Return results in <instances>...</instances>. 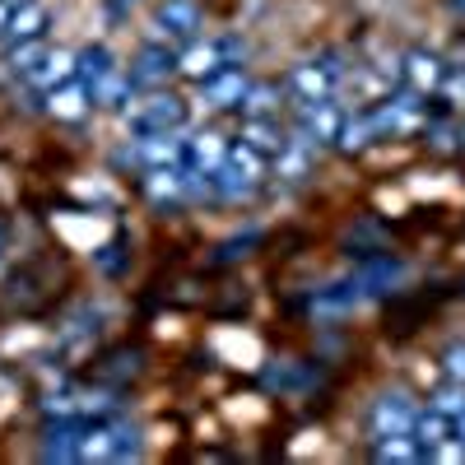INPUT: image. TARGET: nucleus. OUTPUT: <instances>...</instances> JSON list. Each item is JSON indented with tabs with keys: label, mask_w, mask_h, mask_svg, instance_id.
Listing matches in <instances>:
<instances>
[{
	"label": "nucleus",
	"mask_w": 465,
	"mask_h": 465,
	"mask_svg": "<svg viewBox=\"0 0 465 465\" xmlns=\"http://www.w3.org/2000/svg\"><path fill=\"white\" fill-rule=\"evenodd\" d=\"M261 173H265L261 153L252 144H238V149H228L223 163L210 173V191L219 201H247L252 191L261 186Z\"/></svg>",
	"instance_id": "obj_1"
},
{
	"label": "nucleus",
	"mask_w": 465,
	"mask_h": 465,
	"mask_svg": "<svg viewBox=\"0 0 465 465\" xmlns=\"http://www.w3.org/2000/svg\"><path fill=\"white\" fill-rule=\"evenodd\" d=\"M140 456V433L131 429L126 419H84V433H80V460H131Z\"/></svg>",
	"instance_id": "obj_2"
},
{
	"label": "nucleus",
	"mask_w": 465,
	"mask_h": 465,
	"mask_svg": "<svg viewBox=\"0 0 465 465\" xmlns=\"http://www.w3.org/2000/svg\"><path fill=\"white\" fill-rule=\"evenodd\" d=\"M344 84V65L335 56H307L293 65L289 74V94L298 103H322V98H335Z\"/></svg>",
	"instance_id": "obj_3"
},
{
	"label": "nucleus",
	"mask_w": 465,
	"mask_h": 465,
	"mask_svg": "<svg viewBox=\"0 0 465 465\" xmlns=\"http://www.w3.org/2000/svg\"><path fill=\"white\" fill-rule=\"evenodd\" d=\"M186 122V103L177 94H149L140 98L131 112H126V131L140 140V135H163V131H182Z\"/></svg>",
	"instance_id": "obj_4"
},
{
	"label": "nucleus",
	"mask_w": 465,
	"mask_h": 465,
	"mask_svg": "<svg viewBox=\"0 0 465 465\" xmlns=\"http://www.w3.org/2000/svg\"><path fill=\"white\" fill-rule=\"evenodd\" d=\"M196 28H201L196 0H163V5L153 10V33H159V43H191Z\"/></svg>",
	"instance_id": "obj_5"
},
{
	"label": "nucleus",
	"mask_w": 465,
	"mask_h": 465,
	"mask_svg": "<svg viewBox=\"0 0 465 465\" xmlns=\"http://www.w3.org/2000/svg\"><path fill=\"white\" fill-rule=\"evenodd\" d=\"M340 131H344V112L322 98V103H302V116H298V140L307 144H340Z\"/></svg>",
	"instance_id": "obj_6"
},
{
	"label": "nucleus",
	"mask_w": 465,
	"mask_h": 465,
	"mask_svg": "<svg viewBox=\"0 0 465 465\" xmlns=\"http://www.w3.org/2000/svg\"><path fill=\"white\" fill-rule=\"evenodd\" d=\"M414 423H419V405H414L405 391H386V396L372 405V433H377V438L414 433Z\"/></svg>",
	"instance_id": "obj_7"
},
{
	"label": "nucleus",
	"mask_w": 465,
	"mask_h": 465,
	"mask_svg": "<svg viewBox=\"0 0 465 465\" xmlns=\"http://www.w3.org/2000/svg\"><path fill=\"white\" fill-rule=\"evenodd\" d=\"M131 159H135L144 173H153V168H182V159H186V140H182L177 131H163V135H140V140H135V149H131Z\"/></svg>",
	"instance_id": "obj_8"
},
{
	"label": "nucleus",
	"mask_w": 465,
	"mask_h": 465,
	"mask_svg": "<svg viewBox=\"0 0 465 465\" xmlns=\"http://www.w3.org/2000/svg\"><path fill=\"white\" fill-rule=\"evenodd\" d=\"M242 94H247V74L238 65H219L214 74H205V80H201V103L214 107V112L242 107Z\"/></svg>",
	"instance_id": "obj_9"
},
{
	"label": "nucleus",
	"mask_w": 465,
	"mask_h": 465,
	"mask_svg": "<svg viewBox=\"0 0 465 465\" xmlns=\"http://www.w3.org/2000/svg\"><path fill=\"white\" fill-rule=\"evenodd\" d=\"M173 70H177V52L168 43H149V47H140V56L131 61L126 74H131L135 89H153V84H163Z\"/></svg>",
	"instance_id": "obj_10"
},
{
	"label": "nucleus",
	"mask_w": 465,
	"mask_h": 465,
	"mask_svg": "<svg viewBox=\"0 0 465 465\" xmlns=\"http://www.w3.org/2000/svg\"><path fill=\"white\" fill-rule=\"evenodd\" d=\"M414 98H419V94H410V98H386L377 112H368L372 135H405V131H414V126L423 122V107H419Z\"/></svg>",
	"instance_id": "obj_11"
},
{
	"label": "nucleus",
	"mask_w": 465,
	"mask_h": 465,
	"mask_svg": "<svg viewBox=\"0 0 465 465\" xmlns=\"http://www.w3.org/2000/svg\"><path fill=\"white\" fill-rule=\"evenodd\" d=\"M401 74H405L410 94H433V89H442V80H447V70H442V61H438L433 52H410V56L401 61Z\"/></svg>",
	"instance_id": "obj_12"
},
{
	"label": "nucleus",
	"mask_w": 465,
	"mask_h": 465,
	"mask_svg": "<svg viewBox=\"0 0 465 465\" xmlns=\"http://www.w3.org/2000/svg\"><path fill=\"white\" fill-rule=\"evenodd\" d=\"M47 107H52L56 122H80V116L94 107V89H89L84 80H65V84H56V89H52Z\"/></svg>",
	"instance_id": "obj_13"
},
{
	"label": "nucleus",
	"mask_w": 465,
	"mask_h": 465,
	"mask_svg": "<svg viewBox=\"0 0 465 465\" xmlns=\"http://www.w3.org/2000/svg\"><path fill=\"white\" fill-rule=\"evenodd\" d=\"M223 153H228L223 135H214V131H201L196 140H186V159H182V168H191V173L210 177V173L223 163Z\"/></svg>",
	"instance_id": "obj_14"
},
{
	"label": "nucleus",
	"mask_w": 465,
	"mask_h": 465,
	"mask_svg": "<svg viewBox=\"0 0 465 465\" xmlns=\"http://www.w3.org/2000/svg\"><path fill=\"white\" fill-rule=\"evenodd\" d=\"M144 196L153 205H173L182 196H191V182H186V168H153L144 177Z\"/></svg>",
	"instance_id": "obj_15"
},
{
	"label": "nucleus",
	"mask_w": 465,
	"mask_h": 465,
	"mask_svg": "<svg viewBox=\"0 0 465 465\" xmlns=\"http://www.w3.org/2000/svg\"><path fill=\"white\" fill-rule=\"evenodd\" d=\"M112 70H116V61H112L107 43H89L84 52H74V80H84L89 89H98Z\"/></svg>",
	"instance_id": "obj_16"
},
{
	"label": "nucleus",
	"mask_w": 465,
	"mask_h": 465,
	"mask_svg": "<svg viewBox=\"0 0 465 465\" xmlns=\"http://www.w3.org/2000/svg\"><path fill=\"white\" fill-rule=\"evenodd\" d=\"M47 28V5H37V0H19L15 15H10V28L5 37L19 47V43H37V33Z\"/></svg>",
	"instance_id": "obj_17"
},
{
	"label": "nucleus",
	"mask_w": 465,
	"mask_h": 465,
	"mask_svg": "<svg viewBox=\"0 0 465 465\" xmlns=\"http://www.w3.org/2000/svg\"><path fill=\"white\" fill-rule=\"evenodd\" d=\"M242 144H252L261 159H280L284 153V135H280V126L270 122V116H247V126H242Z\"/></svg>",
	"instance_id": "obj_18"
},
{
	"label": "nucleus",
	"mask_w": 465,
	"mask_h": 465,
	"mask_svg": "<svg viewBox=\"0 0 465 465\" xmlns=\"http://www.w3.org/2000/svg\"><path fill=\"white\" fill-rule=\"evenodd\" d=\"M219 65H223L219 37H214V43H191L186 52H177V70L191 74V80H205V74H214Z\"/></svg>",
	"instance_id": "obj_19"
},
{
	"label": "nucleus",
	"mask_w": 465,
	"mask_h": 465,
	"mask_svg": "<svg viewBox=\"0 0 465 465\" xmlns=\"http://www.w3.org/2000/svg\"><path fill=\"white\" fill-rule=\"evenodd\" d=\"M414 438L433 451V447H442L447 438H456V419H447V414H442V410H433V405H429V410H419Z\"/></svg>",
	"instance_id": "obj_20"
},
{
	"label": "nucleus",
	"mask_w": 465,
	"mask_h": 465,
	"mask_svg": "<svg viewBox=\"0 0 465 465\" xmlns=\"http://www.w3.org/2000/svg\"><path fill=\"white\" fill-rule=\"evenodd\" d=\"M65 80H74V52H47V61L37 65V74H33V84L37 89H56V84H65Z\"/></svg>",
	"instance_id": "obj_21"
},
{
	"label": "nucleus",
	"mask_w": 465,
	"mask_h": 465,
	"mask_svg": "<svg viewBox=\"0 0 465 465\" xmlns=\"http://www.w3.org/2000/svg\"><path fill=\"white\" fill-rule=\"evenodd\" d=\"M377 460H429V447H423L414 433H401V438H377Z\"/></svg>",
	"instance_id": "obj_22"
},
{
	"label": "nucleus",
	"mask_w": 465,
	"mask_h": 465,
	"mask_svg": "<svg viewBox=\"0 0 465 465\" xmlns=\"http://www.w3.org/2000/svg\"><path fill=\"white\" fill-rule=\"evenodd\" d=\"M131 94H135L131 74H126V70H112L107 80H103V84L94 89V103H103V107H122V103H126Z\"/></svg>",
	"instance_id": "obj_23"
},
{
	"label": "nucleus",
	"mask_w": 465,
	"mask_h": 465,
	"mask_svg": "<svg viewBox=\"0 0 465 465\" xmlns=\"http://www.w3.org/2000/svg\"><path fill=\"white\" fill-rule=\"evenodd\" d=\"M242 112H247V116H275V112H280V89H275V84H247Z\"/></svg>",
	"instance_id": "obj_24"
},
{
	"label": "nucleus",
	"mask_w": 465,
	"mask_h": 465,
	"mask_svg": "<svg viewBox=\"0 0 465 465\" xmlns=\"http://www.w3.org/2000/svg\"><path fill=\"white\" fill-rule=\"evenodd\" d=\"M307 153H312V144H307V140H289L275 163H280L284 177H302V173H307Z\"/></svg>",
	"instance_id": "obj_25"
},
{
	"label": "nucleus",
	"mask_w": 465,
	"mask_h": 465,
	"mask_svg": "<svg viewBox=\"0 0 465 465\" xmlns=\"http://www.w3.org/2000/svg\"><path fill=\"white\" fill-rule=\"evenodd\" d=\"M47 52L52 47H43V43H19V52H15V74H24V80H33V74H37V65H43L47 61Z\"/></svg>",
	"instance_id": "obj_26"
},
{
	"label": "nucleus",
	"mask_w": 465,
	"mask_h": 465,
	"mask_svg": "<svg viewBox=\"0 0 465 465\" xmlns=\"http://www.w3.org/2000/svg\"><path fill=\"white\" fill-rule=\"evenodd\" d=\"M433 410H442L447 419H460V414H465V381L442 386V391L433 396Z\"/></svg>",
	"instance_id": "obj_27"
},
{
	"label": "nucleus",
	"mask_w": 465,
	"mask_h": 465,
	"mask_svg": "<svg viewBox=\"0 0 465 465\" xmlns=\"http://www.w3.org/2000/svg\"><path fill=\"white\" fill-rule=\"evenodd\" d=\"M372 140V122L368 116H359V122H344V131H340V149H363Z\"/></svg>",
	"instance_id": "obj_28"
},
{
	"label": "nucleus",
	"mask_w": 465,
	"mask_h": 465,
	"mask_svg": "<svg viewBox=\"0 0 465 465\" xmlns=\"http://www.w3.org/2000/svg\"><path fill=\"white\" fill-rule=\"evenodd\" d=\"M442 368H447V377H451V381H465V344H451V349H447Z\"/></svg>",
	"instance_id": "obj_29"
},
{
	"label": "nucleus",
	"mask_w": 465,
	"mask_h": 465,
	"mask_svg": "<svg viewBox=\"0 0 465 465\" xmlns=\"http://www.w3.org/2000/svg\"><path fill=\"white\" fill-rule=\"evenodd\" d=\"M442 89H447V98L460 107V103H465V70H456L451 80H442Z\"/></svg>",
	"instance_id": "obj_30"
},
{
	"label": "nucleus",
	"mask_w": 465,
	"mask_h": 465,
	"mask_svg": "<svg viewBox=\"0 0 465 465\" xmlns=\"http://www.w3.org/2000/svg\"><path fill=\"white\" fill-rule=\"evenodd\" d=\"M19 0H0V28H10V15H15Z\"/></svg>",
	"instance_id": "obj_31"
},
{
	"label": "nucleus",
	"mask_w": 465,
	"mask_h": 465,
	"mask_svg": "<svg viewBox=\"0 0 465 465\" xmlns=\"http://www.w3.org/2000/svg\"><path fill=\"white\" fill-rule=\"evenodd\" d=\"M451 10H456V15H465V0H451Z\"/></svg>",
	"instance_id": "obj_32"
},
{
	"label": "nucleus",
	"mask_w": 465,
	"mask_h": 465,
	"mask_svg": "<svg viewBox=\"0 0 465 465\" xmlns=\"http://www.w3.org/2000/svg\"><path fill=\"white\" fill-rule=\"evenodd\" d=\"M116 5H140V0H116Z\"/></svg>",
	"instance_id": "obj_33"
},
{
	"label": "nucleus",
	"mask_w": 465,
	"mask_h": 465,
	"mask_svg": "<svg viewBox=\"0 0 465 465\" xmlns=\"http://www.w3.org/2000/svg\"><path fill=\"white\" fill-rule=\"evenodd\" d=\"M0 252H5V228H0Z\"/></svg>",
	"instance_id": "obj_34"
},
{
	"label": "nucleus",
	"mask_w": 465,
	"mask_h": 465,
	"mask_svg": "<svg viewBox=\"0 0 465 465\" xmlns=\"http://www.w3.org/2000/svg\"><path fill=\"white\" fill-rule=\"evenodd\" d=\"M460 144H465V131H460Z\"/></svg>",
	"instance_id": "obj_35"
}]
</instances>
